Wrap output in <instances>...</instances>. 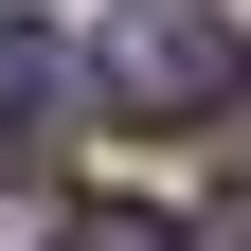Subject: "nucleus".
<instances>
[{"label":"nucleus","instance_id":"f257e3e1","mask_svg":"<svg viewBox=\"0 0 251 251\" xmlns=\"http://www.w3.org/2000/svg\"><path fill=\"white\" fill-rule=\"evenodd\" d=\"M90 90H108V126H215L251 90V36H215L198 0H126L90 36Z\"/></svg>","mask_w":251,"mask_h":251},{"label":"nucleus","instance_id":"f03ea898","mask_svg":"<svg viewBox=\"0 0 251 251\" xmlns=\"http://www.w3.org/2000/svg\"><path fill=\"white\" fill-rule=\"evenodd\" d=\"M54 251H179V233H162L144 198H72V215H54Z\"/></svg>","mask_w":251,"mask_h":251},{"label":"nucleus","instance_id":"7ed1b4c3","mask_svg":"<svg viewBox=\"0 0 251 251\" xmlns=\"http://www.w3.org/2000/svg\"><path fill=\"white\" fill-rule=\"evenodd\" d=\"M215 251H251V179H233V198H215Z\"/></svg>","mask_w":251,"mask_h":251}]
</instances>
